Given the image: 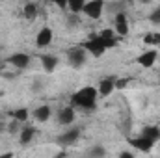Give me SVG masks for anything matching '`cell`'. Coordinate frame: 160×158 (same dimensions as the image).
<instances>
[{"instance_id":"cell-1","label":"cell","mask_w":160,"mask_h":158,"mask_svg":"<svg viewBox=\"0 0 160 158\" xmlns=\"http://www.w3.org/2000/svg\"><path fill=\"white\" fill-rule=\"evenodd\" d=\"M97 97H99V89L86 86L73 95V104L82 108V110H93L97 106Z\"/></svg>"},{"instance_id":"cell-2","label":"cell","mask_w":160,"mask_h":158,"mask_svg":"<svg viewBox=\"0 0 160 158\" xmlns=\"http://www.w3.org/2000/svg\"><path fill=\"white\" fill-rule=\"evenodd\" d=\"M82 47L86 48V52L93 54L95 58H101V56L104 54V50H106L104 43H102V39H101L99 36H91V37H89V39L86 41V43H84Z\"/></svg>"},{"instance_id":"cell-3","label":"cell","mask_w":160,"mask_h":158,"mask_svg":"<svg viewBox=\"0 0 160 158\" xmlns=\"http://www.w3.org/2000/svg\"><path fill=\"white\" fill-rule=\"evenodd\" d=\"M67 60L73 67H82L86 63V48L84 47H73L67 50Z\"/></svg>"},{"instance_id":"cell-4","label":"cell","mask_w":160,"mask_h":158,"mask_svg":"<svg viewBox=\"0 0 160 158\" xmlns=\"http://www.w3.org/2000/svg\"><path fill=\"white\" fill-rule=\"evenodd\" d=\"M102 9H104V0H91V2H86L82 11L89 19H99L102 15Z\"/></svg>"},{"instance_id":"cell-5","label":"cell","mask_w":160,"mask_h":158,"mask_svg":"<svg viewBox=\"0 0 160 158\" xmlns=\"http://www.w3.org/2000/svg\"><path fill=\"white\" fill-rule=\"evenodd\" d=\"M128 143H130L134 149H138L140 153H149V151L153 149V145H155V141H151V140H149V138H145V136L132 138V140H128Z\"/></svg>"},{"instance_id":"cell-6","label":"cell","mask_w":160,"mask_h":158,"mask_svg":"<svg viewBox=\"0 0 160 158\" xmlns=\"http://www.w3.org/2000/svg\"><path fill=\"white\" fill-rule=\"evenodd\" d=\"M78 138H80L78 128H69V130H65V132L58 138V143H60V145H73V143H77Z\"/></svg>"},{"instance_id":"cell-7","label":"cell","mask_w":160,"mask_h":158,"mask_svg":"<svg viewBox=\"0 0 160 158\" xmlns=\"http://www.w3.org/2000/svg\"><path fill=\"white\" fill-rule=\"evenodd\" d=\"M15 69H26L28 67V63H30V56L28 54H24V52H17V54H13V56H9V60H8Z\"/></svg>"},{"instance_id":"cell-8","label":"cell","mask_w":160,"mask_h":158,"mask_svg":"<svg viewBox=\"0 0 160 158\" xmlns=\"http://www.w3.org/2000/svg\"><path fill=\"white\" fill-rule=\"evenodd\" d=\"M52 37H54V34H52V30L50 28H41L39 32H38V36H36V45L38 47H48L50 43H52Z\"/></svg>"},{"instance_id":"cell-9","label":"cell","mask_w":160,"mask_h":158,"mask_svg":"<svg viewBox=\"0 0 160 158\" xmlns=\"http://www.w3.org/2000/svg\"><path fill=\"white\" fill-rule=\"evenodd\" d=\"M157 56H158V52L157 50H147V52H143V54H140V58H138V63L142 65V67H153L155 65V62H157Z\"/></svg>"},{"instance_id":"cell-10","label":"cell","mask_w":160,"mask_h":158,"mask_svg":"<svg viewBox=\"0 0 160 158\" xmlns=\"http://www.w3.org/2000/svg\"><path fill=\"white\" fill-rule=\"evenodd\" d=\"M116 32L119 36H127L128 34V19H127L125 11H119L116 15Z\"/></svg>"},{"instance_id":"cell-11","label":"cell","mask_w":160,"mask_h":158,"mask_svg":"<svg viewBox=\"0 0 160 158\" xmlns=\"http://www.w3.org/2000/svg\"><path fill=\"white\" fill-rule=\"evenodd\" d=\"M114 89H116V78H114V77H112V78H102L99 82V95L108 97Z\"/></svg>"},{"instance_id":"cell-12","label":"cell","mask_w":160,"mask_h":158,"mask_svg":"<svg viewBox=\"0 0 160 158\" xmlns=\"http://www.w3.org/2000/svg\"><path fill=\"white\" fill-rule=\"evenodd\" d=\"M58 121H60L62 125H71V123L75 121V110H73L71 106L62 108V110L58 112Z\"/></svg>"},{"instance_id":"cell-13","label":"cell","mask_w":160,"mask_h":158,"mask_svg":"<svg viewBox=\"0 0 160 158\" xmlns=\"http://www.w3.org/2000/svg\"><path fill=\"white\" fill-rule=\"evenodd\" d=\"M41 65H43V69L47 73H52L56 69V65H58V58L50 56V54H45V56H41Z\"/></svg>"},{"instance_id":"cell-14","label":"cell","mask_w":160,"mask_h":158,"mask_svg":"<svg viewBox=\"0 0 160 158\" xmlns=\"http://www.w3.org/2000/svg\"><path fill=\"white\" fill-rule=\"evenodd\" d=\"M99 37L102 39V43H104L106 48H108V47H116V43H118V39H116V36H114L112 30H102V32L99 34Z\"/></svg>"},{"instance_id":"cell-15","label":"cell","mask_w":160,"mask_h":158,"mask_svg":"<svg viewBox=\"0 0 160 158\" xmlns=\"http://www.w3.org/2000/svg\"><path fill=\"white\" fill-rule=\"evenodd\" d=\"M142 136H145V138H149L151 141H158L160 140V128L158 126H145L143 128V132H142Z\"/></svg>"},{"instance_id":"cell-16","label":"cell","mask_w":160,"mask_h":158,"mask_svg":"<svg viewBox=\"0 0 160 158\" xmlns=\"http://www.w3.org/2000/svg\"><path fill=\"white\" fill-rule=\"evenodd\" d=\"M34 117H36V121H39V123H45L47 119L50 117V106H39V108H36Z\"/></svg>"},{"instance_id":"cell-17","label":"cell","mask_w":160,"mask_h":158,"mask_svg":"<svg viewBox=\"0 0 160 158\" xmlns=\"http://www.w3.org/2000/svg\"><path fill=\"white\" fill-rule=\"evenodd\" d=\"M34 136H36V128H32V126H26V128H21V143H30L32 140H34Z\"/></svg>"},{"instance_id":"cell-18","label":"cell","mask_w":160,"mask_h":158,"mask_svg":"<svg viewBox=\"0 0 160 158\" xmlns=\"http://www.w3.org/2000/svg\"><path fill=\"white\" fill-rule=\"evenodd\" d=\"M38 13H39V11H38V6H36L34 2H30V4L24 6V17H26V19L34 21V19L38 17Z\"/></svg>"},{"instance_id":"cell-19","label":"cell","mask_w":160,"mask_h":158,"mask_svg":"<svg viewBox=\"0 0 160 158\" xmlns=\"http://www.w3.org/2000/svg\"><path fill=\"white\" fill-rule=\"evenodd\" d=\"M86 6V0H67V7L73 11V13H80Z\"/></svg>"},{"instance_id":"cell-20","label":"cell","mask_w":160,"mask_h":158,"mask_svg":"<svg viewBox=\"0 0 160 158\" xmlns=\"http://www.w3.org/2000/svg\"><path fill=\"white\" fill-rule=\"evenodd\" d=\"M143 41L147 43V45H160V34L158 32H151V34H145V37H143Z\"/></svg>"},{"instance_id":"cell-21","label":"cell","mask_w":160,"mask_h":158,"mask_svg":"<svg viewBox=\"0 0 160 158\" xmlns=\"http://www.w3.org/2000/svg\"><path fill=\"white\" fill-rule=\"evenodd\" d=\"M13 117L17 119V121H26L28 119V110L26 108H19V110L13 112Z\"/></svg>"},{"instance_id":"cell-22","label":"cell","mask_w":160,"mask_h":158,"mask_svg":"<svg viewBox=\"0 0 160 158\" xmlns=\"http://www.w3.org/2000/svg\"><path fill=\"white\" fill-rule=\"evenodd\" d=\"M104 149L101 147V145H95V147H91L89 151H88V155H91V156H104Z\"/></svg>"},{"instance_id":"cell-23","label":"cell","mask_w":160,"mask_h":158,"mask_svg":"<svg viewBox=\"0 0 160 158\" xmlns=\"http://www.w3.org/2000/svg\"><path fill=\"white\" fill-rule=\"evenodd\" d=\"M149 21H151L153 24H160V7H157V9H153V11H151Z\"/></svg>"},{"instance_id":"cell-24","label":"cell","mask_w":160,"mask_h":158,"mask_svg":"<svg viewBox=\"0 0 160 158\" xmlns=\"http://www.w3.org/2000/svg\"><path fill=\"white\" fill-rule=\"evenodd\" d=\"M19 123H21V121H17V119H15V121L9 125V132H17V130H19Z\"/></svg>"},{"instance_id":"cell-25","label":"cell","mask_w":160,"mask_h":158,"mask_svg":"<svg viewBox=\"0 0 160 158\" xmlns=\"http://www.w3.org/2000/svg\"><path fill=\"white\" fill-rule=\"evenodd\" d=\"M50 2H54L58 7H62V9H65V6H67V0H50Z\"/></svg>"},{"instance_id":"cell-26","label":"cell","mask_w":160,"mask_h":158,"mask_svg":"<svg viewBox=\"0 0 160 158\" xmlns=\"http://www.w3.org/2000/svg\"><path fill=\"white\" fill-rule=\"evenodd\" d=\"M121 158H132V153H121Z\"/></svg>"},{"instance_id":"cell-27","label":"cell","mask_w":160,"mask_h":158,"mask_svg":"<svg viewBox=\"0 0 160 158\" xmlns=\"http://www.w3.org/2000/svg\"><path fill=\"white\" fill-rule=\"evenodd\" d=\"M140 2H143V4H149V2H151V0H140Z\"/></svg>"},{"instance_id":"cell-28","label":"cell","mask_w":160,"mask_h":158,"mask_svg":"<svg viewBox=\"0 0 160 158\" xmlns=\"http://www.w3.org/2000/svg\"><path fill=\"white\" fill-rule=\"evenodd\" d=\"M0 132H2V125H0Z\"/></svg>"},{"instance_id":"cell-29","label":"cell","mask_w":160,"mask_h":158,"mask_svg":"<svg viewBox=\"0 0 160 158\" xmlns=\"http://www.w3.org/2000/svg\"><path fill=\"white\" fill-rule=\"evenodd\" d=\"M128 2H130V0H128Z\"/></svg>"}]
</instances>
